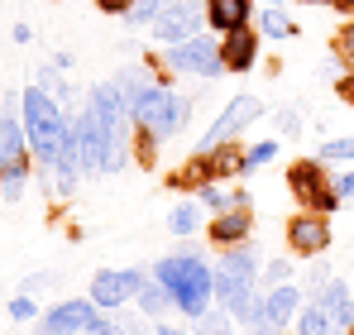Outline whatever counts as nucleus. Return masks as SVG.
<instances>
[{
	"label": "nucleus",
	"instance_id": "obj_35",
	"mask_svg": "<svg viewBox=\"0 0 354 335\" xmlns=\"http://www.w3.org/2000/svg\"><path fill=\"white\" fill-rule=\"evenodd\" d=\"M153 335H187V331H177V326H168V321H158V326H153Z\"/></svg>",
	"mask_w": 354,
	"mask_h": 335
},
{
	"label": "nucleus",
	"instance_id": "obj_38",
	"mask_svg": "<svg viewBox=\"0 0 354 335\" xmlns=\"http://www.w3.org/2000/svg\"><path fill=\"white\" fill-rule=\"evenodd\" d=\"M263 5H278V0H263Z\"/></svg>",
	"mask_w": 354,
	"mask_h": 335
},
{
	"label": "nucleus",
	"instance_id": "obj_9",
	"mask_svg": "<svg viewBox=\"0 0 354 335\" xmlns=\"http://www.w3.org/2000/svg\"><path fill=\"white\" fill-rule=\"evenodd\" d=\"M144 282H149L144 269H101V273L91 278V302H96L101 311H115L129 297H139Z\"/></svg>",
	"mask_w": 354,
	"mask_h": 335
},
{
	"label": "nucleus",
	"instance_id": "obj_7",
	"mask_svg": "<svg viewBox=\"0 0 354 335\" xmlns=\"http://www.w3.org/2000/svg\"><path fill=\"white\" fill-rule=\"evenodd\" d=\"M206 24V0H163L158 19L149 24V34L158 44H182V39H196Z\"/></svg>",
	"mask_w": 354,
	"mask_h": 335
},
{
	"label": "nucleus",
	"instance_id": "obj_10",
	"mask_svg": "<svg viewBox=\"0 0 354 335\" xmlns=\"http://www.w3.org/2000/svg\"><path fill=\"white\" fill-rule=\"evenodd\" d=\"M297 307H301V287H292V282H278V287H268V292L259 297V316H254V331H259V335L288 331V321L297 316Z\"/></svg>",
	"mask_w": 354,
	"mask_h": 335
},
{
	"label": "nucleus",
	"instance_id": "obj_8",
	"mask_svg": "<svg viewBox=\"0 0 354 335\" xmlns=\"http://www.w3.org/2000/svg\"><path fill=\"white\" fill-rule=\"evenodd\" d=\"M283 239H288V249L297 259H321L330 249L335 230H330V216H321V211H297L283 225Z\"/></svg>",
	"mask_w": 354,
	"mask_h": 335
},
{
	"label": "nucleus",
	"instance_id": "obj_3",
	"mask_svg": "<svg viewBox=\"0 0 354 335\" xmlns=\"http://www.w3.org/2000/svg\"><path fill=\"white\" fill-rule=\"evenodd\" d=\"M216 297L221 307L235 316V321H249L259 316V259L249 244H230L221 269H216Z\"/></svg>",
	"mask_w": 354,
	"mask_h": 335
},
{
	"label": "nucleus",
	"instance_id": "obj_25",
	"mask_svg": "<svg viewBox=\"0 0 354 335\" xmlns=\"http://www.w3.org/2000/svg\"><path fill=\"white\" fill-rule=\"evenodd\" d=\"M158 10H163V0H129V10H124V24H134V29H149V24L158 19Z\"/></svg>",
	"mask_w": 354,
	"mask_h": 335
},
{
	"label": "nucleus",
	"instance_id": "obj_16",
	"mask_svg": "<svg viewBox=\"0 0 354 335\" xmlns=\"http://www.w3.org/2000/svg\"><path fill=\"white\" fill-rule=\"evenodd\" d=\"M316 302L326 307L330 331H335V335L354 326V297H350V287H345V278H326L321 287H316Z\"/></svg>",
	"mask_w": 354,
	"mask_h": 335
},
{
	"label": "nucleus",
	"instance_id": "obj_22",
	"mask_svg": "<svg viewBox=\"0 0 354 335\" xmlns=\"http://www.w3.org/2000/svg\"><path fill=\"white\" fill-rule=\"evenodd\" d=\"M158 144H163L158 134L134 129V134H129V154H134V163H139V168H153V163H158Z\"/></svg>",
	"mask_w": 354,
	"mask_h": 335
},
{
	"label": "nucleus",
	"instance_id": "obj_19",
	"mask_svg": "<svg viewBox=\"0 0 354 335\" xmlns=\"http://www.w3.org/2000/svg\"><path fill=\"white\" fill-rule=\"evenodd\" d=\"M139 311L153 316V321H163V316L173 311V292H168L163 282H144V287H139Z\"/></svg>",
	"mask_w": 354,
	"mask_h": 335
},
{
	"label": "nucleus",
	"instance_id": "obj_26",
	"mask_svg": "<svg viewBox=\"0 0 354 335\" xmlns=\"http://www.w3.org/2000/svg\"><path fill=\"white\" fill-rule=\"evenodd\" d=\"M273 159H278V139H263V144H249V149H244V177H249V172H259L263 163H273Z\"/></svg>",
	"mask_w": 354,
	"mask_h": 335
},
{
	"label": "nucleus",
	"instance_id": "obj_34",
	"mask_svg": "<svg viewBox=\"0 0 354 335\" xmlns=\"http://www.w3.org/2000/svg\"><path fill=\"white\" fill-rule=\"evenodd\" d=\"M96 10H106V15H124L129 10V0H91Z\"/></svg>",
	"mask_w": 354,
	"mask_h": 335
},
{
	"label": "nucleus",
	"instance_id": "obj_21",
	"mask_svg": "<svg viewBox=\"0 0 354 335\" xmlns=\"http://www.w3.org/2000/svg\"><path fill=\"white\" fill-rule=\"evenodd\" d=\"M168 230H173V235H196V230H201V201H192V197L177 201L173 211H168Z\"/></svg>",
	"mask_w": 354,
	"mask_h": 335
},
{
	"label": "nucleus",
	"instance_id": "obj_30",
	"mask_svg": "<svg viewBox=\"0 0 354 335\" xmlns=\"http://www.w3.org/2000/svg\"><path fill=\"white\" fill-rule=\"evenodd\" d=\"M288 273H292V264H288V259L263 264V282H273V287H278V282H288Z\"/></svg>",
	"mask_w": 354,
	"mask_h": 335
},
{
	"label": "nucleus",
	"instance_id": "obj_12",
	"mask_svg": "<svg viewBox=\"0 0 354 335\" xmlns=\"http://www.w3.org/2000/svg\"><path fill=\"white\" fill-rule=\"evenodd\" d=\"M72 139H77V163H82V172H106V129H101V120H96V111L86 106V111L72 120Z\"/></svg>",
	"mask_w": 354,
	"mask_h": 335
},
{
	"label": "nucleus",
	"instance_id": "obj_36",
	"mask_svg": "<svg viewBox=\"0 0 354 335\" xmlns=\"http://www.w3.org/2000/svg\"><path fill=\"white\" fill-rule=\"evenodd\" d=\"M335 10H340V15H354V0H335Z\"/></svg>",
	"mask_w": 354,
	"mask_h": 335
},
{
	"label": "nucleus",
	"instance_id": "obj_18",
	"mask_svg": "<svg viewBox=\"0 0 354 335\" xmlns=\"http://www.w3.org/2000/svg\"><path fill=\"white\" fill-rule=\"evenodd\" d=\"M206 182H216V163H211V154L201 149V154H192L182 168H173V177H168V187L173 192H201Z\"/></svg>",
	"mask_w": 354,
	"mask_h": 335
},
{
	"label": "nucleus",
	"instance_id": "obj_27",
	"mask_svg": "<svg viewBox=\"0 0 354 335\" xmlns=\"http://www.w3.org/2000/svg\"><path fill=\"white\" fill-rule=\"evenodd\" d=\"M321 163H354V134L326 139V144H321Z\"/></svg>",
	"mask_w": 354,
	"mask_h": 335
},
{
	"label": "nucleus",
	"instance_id": "obj_1",
	"mask_svg": "<svg viewBox=\"0 0 354 335\" xmlns=\"http://www.w3.org/2000/svg\"><path fill=\"white\" fill-rule=\"evenodd\" d=\"M153 282H163L173 292V307L196 321L201 311H211V297H216V273L206 269V259L196 254H173V259H158L153 264Z\"/></svg>",
	"mask_w": 354,
	"mask_h": 335
},
{
	"label": "nucleus",
	"instance_id": "obj_28",
	"mask_svg": "<svg viewBox=\"0 0 354 335\" xmlns=\"http://www.w3.org/2000/svg\"><path fill=\"white\" fill-rule=\"evenodd\" d=\"M335 53L345 57V62H354V15L340 24V34H335Z\"/></svg>",
	"mask_w": 354,
	"mask_h": 335
},
{
	"label": "nucleus",
	"instance_id": "obj_15",
	"mask_svg": "<svg viewBox=\"0 0 354 335\" xmlns=\"http://www.w3.org/2000/svg\"><path fill=\"white\" fill-rule=\"evenodd\" d=\"M221 62H225V72H249L259 62V29L244 24V29L221 34Z\"/></svg>",
	"mask_w": 354,
	"mask_h": 335
},
{
	"label": "nucleus",
	"instance_id": "obj_31",
	"mask_svg": "<svg viewBox=\"0 0 354 335\" xmlns=\"http://www.w3.org/2000/svg\"><path fill=\"white\" fill-rule=\"evenodd\" d=\"M330 182H335V197H340V206L354 201V172H330Z\"/></svg>",
	"mask_w": 354,
	"mask_h": 335
},
{
	"label": "nucleus",
	"instance_id": "obj_4",
	"mask_svg": "<svg viewBox=\"0 0 354 335\" xmlns=\"http://www.w3.org/2000/svg\"><path fill=\"white\" fill-rule=\"evenodd\" d=\"M129 115H134V129H149L158 139H177L192 120V101L168 91L158 77H149L134 96H129Z\"/></svg>",
	"mask_w": 354,
	"mask_h": 335
},
{
	"label": "nucleus",
	"instance_id": "obj_20",
	"mask_svg": "<svg viewBox=\"0 0 354 335\" xmlns=\"http://www.w3.org/2000/svg\"><path fill=\"white\" fill-rule=\"evenodd\" d=\"M259 24H263V34H268V39H297V19L283 10V5H263Z\"/></svg>",
	"mask_w": 354,
	"mask_h": 335
},
{
	"label": "nucleus",
	"instance_id": "obj_6",
	"mask_svg": "<svg viewBox=\"0 0 354 335\" xmlns=\"http://www.w3.org/2000/svg\"><path fill=\"white\" fill-rule=\"evenodd\" d=\"M158 62H168L182 77H201V82H216V77L225 72V62H221V39H206V34L182 39V44H168V53L158 57Z\"/></svg>",
	"mask_w": 354,
	"mask_h": 335
},
{
	"label": "nucleus",
	"instance_id": "obj_14",
	"mask_svg": "<svg viewBox=\"0 0 354 335\" xmlns=\"http://www.w3.org/2000/svg\"><path fill=\"white\" fill-rule=\"evenodd\" d=\"M211 244L216 249H230V244H249L254 235V206H230V211H216L211 225H206Z\"/></svg>",
	"mask_w": 354,
	"mask_h": 335
},
{
	"label": "nucleus",
	"instance_id": "obj_32",
	"mask_svg": "<svg viewBox=\"0 0 354 335\" xmlns=\"http://www.w3.org/2000/svg\"><path fill=\"white\" fill-rule=\"evenodd\" d=\"M10 316H15V321H29V316H34V297H15V302H10Z\"/></svg>",
	"mask_w": 354,
	"mask_h": 335
},
{
	"label": "nucleus",
	"instance_id": "obj_37",
	"mask_svg": "<svg viewBox=\"0 0 354 335\" xmlns=\"http://www.w3.org/2000/svg\"><path fill=\"white\" fill-rule=\"evenodd\" d=\"M306 5H335V0H306Z\"/></svg>",
	"mask_w": 354,
	"mask_h": 335
},
{
	"label": "nucleus",
	"instance_id": "obj_23",
	"mask_svg": "<svg viewBox=\"0 0 354 335\" xmlns=\"http://www.w3.org/2000/svg\"><path fill=\"white\" fill-rule=\"evenodd\" d=\"M297 335H335V331H330V316H326V307H321V302H311V307L297 316Z\"/></svg>",
	"mask_w": 354,
	"mask_h": 335
},
{
	"label": "nucleus",
	"instance_id": "obj_5",
	"mask_svg": "<svg viewBox=\"0 0 354 335\" xmlns=\"http://www.w3.org/2000/svg\"><path fill=\"white\" fill-rule=\"evenodd\" d=\"M288 192L297 197L301 211H321V216H335L340 211V197H335V182L321 159H292L288 163Z\"/></svg>",
	"mask_w": 354,
	"mask_h": 335
},
{
	"label": "nucleus",
	"instance_id": "obj_2",
	"mask_svg": "<svg viewBox=\"0 0 354 335\" xmlns=\"http://www.w3.org/2000/svg\"><path fill=\"white\" fill-rule=\"evenodd\" d=\"M19 120H24V134H29V154L44 168H53V159L62 154V144L72 139V125L62 120L58 96H48L39 82L19 96Z\"/></svg>",
	"mask_w": 354,
	"mask_h": 335
},
{
	"label": "nucleus",
	"instance_id": "obj_29",
	"mask_svg": "<svg viewBox=\"0 0 354 335\" xmlns=\"http://www.w3.org/2000/svg\"><path fill=\"white\" fill-rule=\"evenodd\" d=\"M86 335H129V326H120L115 316H101V311H96V321H91Z\"/></svg>",
	"mask_w": 354,
	"mask_h": 335
},
{
	"label": "nucleus",
	"instance_id": "obj_33",
	"mask_svg": "<svg viewBox=\"0 0 354 335\" xmlns=\"http://www.w3.org/2000/svg\"><path fill=\"white\" fill-rule=\"evenodd\" d=\"M335 96H340V101L354 111V77H340V82H335Z\"/></svg>",
	"mask_w": 354,
	"mask_h": 335
},
{
	"label": "nucleus",
	"instance_id": "obj_39",
	"mask_svg": "<svg viewBox=\"0 0 354 335\" xmlns=\"http://www.w3.org/2000/svg\"><path fill=\"white\" fill-rule=\"evenodd\" d=\"M345 335H354V326H350V331H345Z\"/></svg>",
	"mask_w": 354,
	"mask_h": 335
},
{
	"label": "nucleus",
	"instance_id": "obj_11",
	"mask_svg": "<svg viewBox=\"0 0 354 335\" xmlns=\"http://www.w3.org/2000/svg\"><path fill=\"white\" fill-rule=\"evenodd\" d=\"M263 115V101L259 96H235V101H225V111L211 120V129H206V139H201V149H216V144H225V139H235L244 125H254Z\"/></svg>",
	"mask_w": 354,
	"mask_h": 335
},
{
	"label": "nucleus",
	"instance_id": "obj_17",
	"mask_svg": "<svg viewBox=\"0 0 354 335\" xmlns=\"http://www.w3.org/2000/svg\"><path fill=\"white\" fill-rule=\"evenodd\" d=\"M206 24L216 34H230V29L254 24V0H206Z\"/></svg>",
	"mask_w": 354,
	"mask_h": 335
},
{
	"label": "nucleus",
	"instance_id": "obj_13",
	"mask_svg": "<svg viewBox=\"0 0 354 335\" xmlns=\"http://www.w3.org/2000/svg\"><path fill=\"white\" fill-rule=\"evenodd\" d=\"M96 302L91 297H72V302H58L48 316H44V331L39 335H86L91 321H96Z\"/></svg>",
	"mask_w": 354,
	"mask_h": 335
},
{
	"label": "nucleus",
	"instance_id": "obj_24",
	"mask_svg": "<svg viewBox=\"0 0 354 335\" xmlns=\"http://www.w3.org/2000/svg\"><path fill=\"white\" fill-rule=\"evenodd\" d=\"M192 335H235V316H230L225 307H221V311H201Z\"/></svg>",
	"mask_w": 354,
	"mask_h": 335
}]
</instances>
